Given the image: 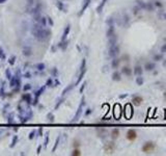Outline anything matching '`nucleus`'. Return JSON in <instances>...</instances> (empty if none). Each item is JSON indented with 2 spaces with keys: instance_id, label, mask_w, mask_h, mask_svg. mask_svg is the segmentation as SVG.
Wrapping results in <instances>:
<instances>
[{
  "instance_id": "11",
  "label": "nucleus",
  "mask_w": 166,
  "mask_h": 156,
  "mask_svg": "<svg viewBox=\"0 0 166 156\" xmlns=\"http://www.w3.org/2000/svg\"><path fill=\"white\" fill-rule=\"evenodd\" d=\"M158 16H159V18H160V19H162V20H165V21H166V12H161V13H159V14H158Z\"/></svg>"
},
{
  "instance_id": "8",
  "label": "nucleus",
  "mask_w": 166,
  "mask_h": 156,
  "mask_svg": "<svg viewBox=\"0 0 166 156\" xmlns=\"http://www.w3.org/2000/svg\"><path fill=\"white\" fill-rule=\"evenodd\" d=\"M113 149H114V144H113V143H109V144L106 146V148H105V150H106L107 152H109V153H111V152L113 151Z\"/></svg>"
},
{
  "instance_id": "6",
  "label": "nucleus",
  "mask_w": 166,
  "mask_h": 156,
  "mask_svg": "<svg viewBox=\"0 0 166 156\" xmlns=\"http://www.w3.org/2000/svg\"><path fill=\"white\" fill-rule=\"evenodd\" d=\"M122 72H123L125 75H127V76H131V75H132V69H130L129 67H124L123 70H122Z\"/></svg>"
},
{
  "instance_id": "14",
  "label": "nucleus",
  "mask_w": 166,
  "mask_h": 156,
  "mask_svg": "<svg viewBox=\"0 0 166 156\" xmlns=\"http://www.w3.org/2000/svg\"><path fill=\"white\" fill-rule=\"evenodd\" d=\"M154 4H155V6L159 8V9H162V8H163V4H162V2H161V1H159V0H156Z\"/></svg>"
},
{
  "instance_id": "9",
  "label": "nucleus",
  "mask_w": 166,
  "mask_h": 156,
  "mask_svg": "<svg viewBox=\"0 0 166 156\" xmlns=\"http://www.w3.org/2000/svg\"><path fill=\"white\" fill-rule=\"evenodd\" d=\"M112 78H113V80L118 81V80H120V74L118 72H114L113 75H112Z\"/></svg>"
},
{
  "instance_id": "5",
  "label": "nucleus",
  "mask_w": 166,
  "mask_h": 156,
  "mask_svg": "<svg viewBox=\"0 0 166 156\" xmlns=\"http://www.w3.org/2000/svg\"><path fill=\"white\" fill-rule=\"evenodd\" d=\"M142 72H143V70H142V68H141L140 66H136V67L134 68V74H135V75L141 76V75H142Z\"/></svg>"
},
{
  "instance_id": "13",
  "label": "nucleus",
  "mask_w": 166,
  "mask_h": 156,
  "mask_svg": "<svg viewBox=\"0 0 166 156\" xmlns=\"http://www.w3.org/2000/svg\"><path fill=\"white\" fill-rule=\"evenodd\" d=\"M162 58H163V55H162V54H156V55L154 56V60H156V61H160Z\"/></svg>"
},
{
  "instance_id": "20",
  "label": "nucleus",
  "mask_w": 166,
  "mask_h": 156,
  "mask_svg": "<svg viewBox=\"0 0 166 156\" xmlns=\"http://www.w3.org/2000/svg\"><path fill=\"white\" fill-rule=\"evenodd\" d=\"M163 67H166V59L163 61Z\"/></svg>"
},
{
  "instance_id": "2",
  "label": "nucleus",
  "mask_w": 166,
  "mask_h": 156,
  "mask_svg": "<svg viewBox=\"0 0 166 156\" xmlns=\"http://www.w3.org/2000/svg\"><path fill=\"white\" fill-rule=\"evenodd\" d=\"M137 138V132L135 129H129L127 132V139L130 141H134Z\"/></svg>"
},
{
  "instance_id": "19",
  "label": "nucleus",
  "mask_w": 166,
  "mask_h": 156,
  "mask_svg": "<svg viewBox=\"0 0 166 156\" xmlns=\"http://www.w3.org/2000/svg\"><path fill=\"white\" fill-rule=\"evenodd\" d=\"M79 154H80L79 151H75V153H74V155H79Z\"/></svg>"
},
{
  "instance_id": "7",
  "label": "nucleus",
  "mask_w": 166,
  "mask_h": 156,
  "mask_svg": "<svg viewBox=\"0 0 166 156\" xmlns=\"http://www.w3.org/2000/svg\"><path fill=\"white\" fill-rule=\"evenodd\" d=\"M117 53H118V47H116L115 45H112V47H111V50H110V55H112V56H115Z\"/></svg>"
},
{
  "instance_id": "21",
  "label": "nucleus",
  "mask_w": 166,
  "mask_h": 156,
  "mask_svg": "<svg viewBox=\"0 0 166 156\" xmlns=\"http://www.w3.org/2000/svg\"><path fill=\"white\" fill-rule=\"evenodd\" d=\"M164 98H165V100H166V93L164 94Z\"/></svg>"
},
{
  "instance_id": "18",
  "label": "nucleus",
  "mask_w": 166,
  "mask_h": 156,
  "mask_svg": "<svg viewBox=\"0 0 166 156\" xmlns=\"http://www.w3.org/2000/svg\"><path fill=\"white\" fill-rule=\"evenodd\" d=\"M161 51H162V52H166V44L161 47Z\"/></svg>"
},
{
  "instance_id": "3",
  "label": "nucleus",
  "mask_w": 166,
  "mask_h": 156,
  "mask_svg": "<svg viewBox=\"0 0 166 156\" xmlns=\"http://www.w3.org/2000/svg\"><path fill=\"white\" fill-rule=\"evenodd\" d=\"M132 102H133L134 105L139 106V105H141V103L143 102V98H142L141 96H134L133 99H132Z\"/></svg>"
},
{
  "instance_id": "15",
  "label": "nucleus",
  "mask_w": 166,
  "mask_h": 156,
  "mask_svg": "<svg viewBox=\"0 0 166 156\" xmlns=\"http://www.w3.org/2000/svg\"><path fill=\"white\" fill-rule=\"evenodd\" d=\"M136 82H137L138 86H142L143 84V78L142 77H138L136 79Z\"/></svg>"
},
{
  "instance_id": "16",
  "label": "nucleus",
  "mask_w": 166,
  "mask_h": 156,
  "mask_svg": "<svg viewBox=\"0 0 166 156\" xmlns=\"http://www.w3.org/2000/svg\"><path fill=\"white\" fill-rule=\"evenodd\" d=\"M145 10H148V11H154V5L152 3H146V8Z\"/></svg>"
},
{
  "instance_id": "10",
  "label": "nucleus",
  "mask_w": 166,
  "mask_h": 156,
  "mask_svg": "<svg viewBox=\"0 0 166 156\" xmlns=\"http://www.w3.org/2000/svg\"><path fill=\"white\" fill-rule=\"evenodd\" d=\"M119 135V130L118 129H113L112 130V138H117Z\"/></svg>"
},
{
  "instance_id": "12",
  "label": "nucleus",
  "mask_w": 166,
  "mask_h": 156,
  "mask_svg": "<svg viewBox=\"0 0 166 156\" xmlns=\"http://www.w3.org/2000/svg\"><path fill=\"white\" fill-rule=\"evenodd\" d=\"M137 2H138V5H139L141 9H144V10H145V8H146V3H144L143 1H141V0H137Z\"/></svg>"
},
{
  "instance_id": "4",
  "label": "nucleus",
  "mask_w": 166,
  "mask_h": 156,
  "mask_svg": "<svg viewBox=\"0 0 166 156\" xmlns=\"http://www.w3.org/2000/svg\"><path fill=\"white\" fill-rule=\"evenodd\" d=\"M155 68H156L155 62H146V63H145V66H144L145 71H153Z\"/></svg>"
},
{
  "instance_id": "17",
  "label": "nucleus",
  "mask_w": 166,
  "mask_h": 156,
  "mask_svg": "<svg viewBox=\"0 0 166 156\" xmlns=\"http://www.w3.org/2000/svg\"><path fill=\"white\" fill-rule=\"evenodd\" d=\"M118 63H119V61H118L117 59H114V60H113V62H112V66H113V68L117 67V66H118Z\"/></svg>"
},
{
  "instance_id": "1",
  "label": "nucleus",
  "mask_w": 166,
  "mask_h": 156,
  "mask_svg": "<svg viewBox=\"0 0 166 156\" xmlns=\"http://www.w3.org/2000/svg\"><path fill=\"white\" fill-rule=\"evenodd\" d=\"M155 149H156V144L154 141H145L141 148L142 152L145 154H149V153L154 152Z\"/></svg>"
}]
</instances>
